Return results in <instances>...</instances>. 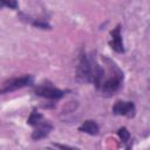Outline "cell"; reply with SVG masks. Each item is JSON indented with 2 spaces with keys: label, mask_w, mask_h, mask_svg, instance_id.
Masks as SVG:
<instances>
[{
  "label": "cell",
  "mask_w": 150,
  "mask_h": 150,
  "mask_svg": "<svg viewBox=\"0 0 150 150\" xmlns=\"http://www.w3.org/2000/svg\"><path fill=\"white\" fill-rule=\"evenodd\" d=\"M1 6H6V7L15 9L18 7V2L16 1H0V7Z\"/></svg>",
  "instance_id": "30bf717a"
},
{
  "label": "cell",
  "mask_w": 150,
  "mask_h": 150,
  "mask_svg": "<svg viewBox=\"0 0 150 150\" xmlns=\"http://www.w3.org/2000/svg\"><path fill=\"white\" fill-rule=\"evenodd\" d=\"M125 150H131V145H128V146H127V149H125Z\"/></svg>",
  "instance_id": "4fadbf2b"
},
{
  "label": "cell",
  "mask_w": 150,
  "mask_h": 150,
  "mask_svg": "<svg viewBox=\"0 0 150 150\" xmlns=\"http://www.w3.org/2000/svg\"><path fill=\"white\" fill-rule=\"evenodd\" d=\"M79 131L86 132V134H88V135L94 136V135H97V134H98L100 127H98V124H97L94 120H87V121H84V122L79 127Z\"/></svg>",
  "instance_id": "ba28073f"
},
{
  "label": "cell",
  "mask_w": 150,
  "mask_h": 150,
  "mask_svg": "<svg viewBox=\"0 0 150 150\" xmlns=\"http://www.w3.org/2000/svg\"><path fill=\"white\" fill-rule=\"evenodd\" d=\"M77 77L82 81L94 83L98 89L105 77V68L101 66L95 57L91 55H87L82 53L79 59L77 68H76Z\"/></svg>",
  "instance_id": "6da1fadb"
},
{
  "label": "cell",
  "mask_w": 150,
  "mask_h": 150,
  "mask_svg": "<svg viewBox=\"0 0 150 150\" xmlns=\"http://www.w3.org/2000/svg\"><path fill=\"white\" fill-rule=\"evenodd\" d=\"M117 135L120 136V138H121V141H122L123 143H128V141L130 139V132H129L128 129L124 128V127H122V128L118 129Z\"/></svg>",
  "instance_id": "9c48e42d"
},
{
  "label": "cell",
  "mask_w": 150,
  "mask_h": 150,
  "mask_svg": "<svg viewBox=\"0 0 150 150\" xmlns=\"http://www.w3.org/2000/svg\"><path fill=\"white\" fill-rule=\"evenodd\" d=\"M40 150H60L59 148L57 149H52V148H42V149H40Z\"/></svg>",
  "instance_id": "7c38bea8"
},
{
  "label": "cell",
  "mask_w": 150,
  "mask_h": 150,
  "mask_svg": "<svg viewBox=\"0 0 150 150\" xmlns=\"http://www.w3.org/2000/svg\"><path fill=\"white\" fill-rule=\"evenodd\" d=\"M27 123L29 125H32L34 128L33 132H32V138L34 141H39L41 138H45L48 136V134L53 130V124L47 121L42 114L38 112L35 109L30 112Z\"/></svg>",
  "instance_id": "3957f363"
},
{
  "label": "cell",
  "mask_w": 150,
  "mask_h": 150,
  "mask_svg": "<svg viewBox=\"0 0 150 150\" xmlns=\"http://www.w3.org/2000/svg\"><path fill=\"white\" fill-rule=\"evenodd\" d=\"M110 47L116 52V53H123L124 52V45H123V39L121 35V26L117 25L114 30L110 32V41H109Z\"/></svg>",
  "instance_id": "52a82bcc"
},
{
  "label": "cell",
  "mask_w": 150,
  "mask_h": 150,
  "mask_svg": "<svg viewBox=\"0 0 150 150\" xmlns=\"http://www.w3.org/2000/svg\"><path fill=\"white\" fill-rule=\"evenodd\" d=\"M56 148H59L60 150H80L79 148L75 146H70V145H64V144H54Z\"/></svg>",
  "instance_id": "8fae6325"
},
{
  "label": "cell",
  "mask_w": 150,
  "mask_h": 150,
  "mask_svg": "<svg viewBox=\"0 0 150 150\" xmlns=\"http://www.w3.org/2000/svg\"><path fill=\"white\" fill-rule=\"evenodd\" d=\"M104 61L107 62L108 69H105V77L98 89L103 94L110 95V94L116 93L122 87L124 75H123V71L117 67V64L114 61L107 57H104Z\"/></svg>",
  "instance_id": "7a4b0ae2"
},
{
  "label": "cell",
  "mask_w": 150,
  "mask_h": 150,
  "mask_svg": "<svg viewBox=\"0 0 150 150\" xmlns=\"http://www.w3.org/2000/svg\"><path fill=\"white\" fill-rule=\"evenodd\" d=\"M112 114L117 116H125V117H134L136 114V107L131 101H116L112 107Z\"/></svg>",
  "instance_id": "8992f818"
},
{
  "label": "cell",
  "mask_w": 150,
  "mask_h": 150,
  "mask_svg": "<svg viewBox=\"0 0 150 150\" xmlns=\"http://www.w3.org/2000/svg\"><path fill=\"white\" fill-rule=\"evenodd\" d=\"M34 93L35 95L38 96H41L43 98H47V100H60L64 96L66 91L64 90H61L59 88H55L53 86H38L35 89H34Z\"/></svg>",
  "instance_id": "5b68a950"
},
{
  "label": "cell",
  "mask_w": 150,
  "mask_h": 150,
  "mask_svg": "<svg viewBox=\"0 0 150 150\" xmlns=\"http://www.w3.org/2000/svg\"><path fill=\"white\" fill-rule=\"evenodd\" d=\"M30 84H33V76L32 75H23V76H20V77L11 79L9 81L5 82L2 84V87L0 88V95L7 94V93H11V91L21 89V88H25V87L30 86Z\"/></svg>",
  "instance_id": "277c9868"
}]
</instances>
